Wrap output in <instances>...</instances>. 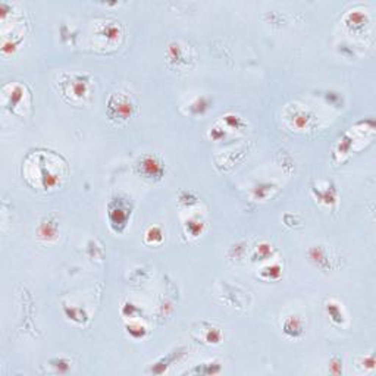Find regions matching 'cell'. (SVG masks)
Listing matches in <instances>:
<instances>
[{"instance_id": "1", "label": "cell", "mask_w": 376, "mask_h": 376, "mask_svg": "<svg viewBox=\"0 0 376 376\" xmlns=\"http://www.w3.org/2000/svg\"><path fill=\"white\" fill-rule=\"evenodd\" d=\"M24 175L33 187L49 190L66 175V163L53 152H34L24 162Z\"/></svg>"}, {"instance_id": "2", "label": "cell", "mask_w": 376, "mask_h": 376, "mask_svg": "<svg viewBox=\"0 0 376 376\" xmlns=\"http://www.w3.org/2000/svg\"><path fill=\"white\" fill-rule=\"evenodd\" d=\"M129 213H131L129 209L125 206V203L122 200H115L110 205V208H109V217H110V222H112V226L115 228V231H121L125 226Z\"/></svg>"}, {"instance_id": "3", "label": "cell", "mask_w": 376, "mask_h": 376, "mask_svg": "<svg viewBox=\"0 0 376 376\" xmlns=\"http://www.w3.org/2000/svg\"><path fill=\"white\" fill-rule=\"evenodd\" d=\"M140 167H141V172H143L147 178H153V176L161 178L162 166L161 163L156 161L155 158H144V159L141 161Z\"/></svg>"}, {"instance_id": "4", "label": "cell", "mask_w": 376, "mask_h": 376, "mask_svg": "<svg viewBox=\"0 0 376 376\" xmlns=\"http://www.w3.org/2000/svg\"><path fill=\"white\" fill-rule=\"evenodd\" d=\"M284 331L291 336H297L301 332V323L297 318H290L284 325Z\"/></svg>"}, {"instance_id": "5", "label": "cell", "mask_w": 376, "mask_h": 376, "mask_svg": "<svg viewBox=\"0 0 376 376\" xmlns=\"http://www.w3.org/2000/svg\"><path fill=\"white\" fill-rule=\"evenodd\" d=\"M40 234H42L43 238H50V237H53L54 226L52 228V223H50V222H47V225H46V222H44V223L42 225V228H40Z\"/></svg>"}, {"instance_id": "6", "label": "cell", "mask_w": 376, "mask_h": 376, "mask_svg": "<svg viewBox=\"0 0 376 376\" xmlns=\"http://www.w3.org/2000/svg\"><path fill=\"white\" fill-rule=\"evenodd\" d=\"M147 241L149 243H155V241H162V232L159 231V228H152L147 232Z\"/></svg>"}]
</instances>
